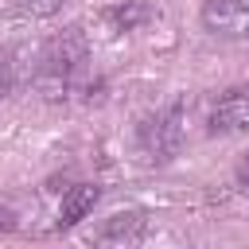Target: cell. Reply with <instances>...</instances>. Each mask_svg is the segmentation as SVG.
<instances>
[{
  "mask_svg": "<svg viewBox=\"0 0 249 249\" xmlns=\"http://www.w3.org/2000/svg\"><path fill=\"white\" fill-rule=\"evenodd\" d=\"M86 54H89V47H86L82 27H66V31H58L54 39H47V47H43V54H39V70H35L39 93L51 97V101H58V97L66 93L70 78L82 70Z\"/></svg>",
  "mask_w": 249,
  "mask_h": 249,
  "instance_id": "1",
  "label": "cell"
},
{
  "mask_svg": "<svg viewBox=\"0 0 249 249\" xmlns=\"http://www.w3.org/2000/svg\"><path fill=\"white\" fill-rule=\"evenodd\" d=\"M136 144L148 163H171L183 148V105H171L156 117H144L136 128Z\"/></svg>",
  "mask_w": 249,
  "mask_h": 249,
  "instance_id": "2",
  "label": "cell"
},
{
  "mask_svg": "<svg viewBox=\"0 0 249 249\" xmlns=\"http://www.w3.org/2000/svg\"><path fill=\"white\" fill-rule=\"evenodd\" d=\"M202 27L222 39H249V4L245 0H206Z\"/></svg>",
  "mask_w": 249,
  "mask_h": 249,
  "instance_id": "3",
  "label": "cell"
},
{
  "mask_svg": "<svg viewBox=\"0 0 249 249\" xmlns=\"http://www.w3.org/2000/svg\"><path fill=\"white\" fill-rule=\"evenodd\" d=\"M249 128V89H230L210 109V132H241Z\"/></svg>",
  "mask_w": 249,
  "mask_h": 249,
  "instance_id": "4",
  "label": "cell"
},
{
  "mask_svg": "<svg viewBox=\"0 0 249 249\" xmlns=\"http://www.w3.org/2000/svg\"><path fill=\"white\" fill-rule=\"evenodd\" d=\"M97 198H101V187H97V183H78V187H70V191L62 195V206H58V226L70 230V226L86 222V218L93 214Z\"/></svg>",
  "mask_w": 249,
  "mask_h": 249,
  "instance_id": "5",
  "label": "cell"
},
{
  "mask_svg": "<svg viewBox=\"0 0 249 249\" xmlns=\"http://www.w3.org/2000/svg\"><path fill=\"white\" fill-rule=\"evenodd\" d=\"M144 233V210H121L105 222L101 230V245L105 249H132Z\"/></svg>",
  "mask_w": 249,
  "mask_h": 249,
  "instance_id": "6",
  "label": "cell"
},
{
  "mask_svg": "<svg viewBox=\"0 0 249 249\" xmlns=\"http://www.w3.org/2000/svg\"><path fill=\"white\" fill-rule=\"evenodd\" d=\"M148 19H152V8H148L144 0H124V4H117V8L105 12V23H109L113 31H136V27L148 23Z\"/></svg>",
  "mask_w": 249,
  "mask_h": 249,
  "instance_id": "7",
  "label": "cell"
},
{
  "mask_svg": "<svg viewBox=\"0 0 249 249\" xmlns=\"http://www.w3.org/2000/svg\"><path fill=\"white\" fill-rule=\"evenodd\" d=\"M16 89V54L12 51H0V97Z\"/></svg>",
  "mask_w": 249,
  "mask_h": 249,
  "instance_id": "8",
  "label": "cell"
},
{
  "mask_svg": "<svg viewBox=\"0 0 249 249\" xmlns=\"http://www.w3.org/2000/svg\"><path fill=\"white\" fill-rule=\"evenodd\" d=\"M19 8H27L31 16H54L62 8V0H16Z\"/></svg>",
  "mask_w": 249,
  "mask_h": 249,
  "instance_id": "9",
  "label": "cell"
},
{
  "mask_svg": "<svg viewBox=\"0 0 249 249\" xmlns=\"http://www.w3.org/2000/svg\"><path fill=\"white\" fill-rule=\"evenodd\" d=\"M16 226H19V218H16V210H8V206H0V230H4V233H12Z\"/></svg>",
  "mask_w": 249,
  "mask_h": 249,
  "instance_id": "10",
  "label": "cell"
},
{
  "mask_svg": "<svg viewBox=\"0 0 249 249\" xmlns=\"http://www.w3.org/2000/svg\"><path fill=\"white\" fill-rule=\"evenodd\" d=\"M237 183H241V191H249V152H241V160H237Z\"/></svg>",
  "mask_w": 249,
  "mask_h": 249,
  "instance_id": "11",
  "label": "cell"
}]
</instances>
